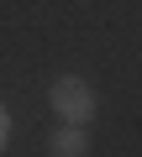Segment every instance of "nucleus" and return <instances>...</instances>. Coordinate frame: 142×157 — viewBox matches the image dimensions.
Wrapping results in <instances>:
<instances>
[{
    "instance_id": "1",
    "label": "nucleus",
    "mask_w": 142,
    "mask_h": 157,
    "mask_svg": "<svg viewBox=\"0 0 142 157\" xmlns=\"http://www.w3.org/2000/svg\"><path fill=\"white\" fill-rule=\"evenodd\" d=\"M47 105L63 115V121H74V126H90V115H95V89L84 84V78H58V84L47 89Z\"/></svg>"
},
{
    "instance_id": "2",
    "label": "nucleus",
    "mask_w": 142,
    "mask_h": 157,
    "mask_svg": "<svg viewBox=\"0 0 142 157\" xmlns=\"http://www.w3.org/2000/svg\"><path fill=\"white\" fill-rule=\"evenodd\" d=\"M47 152H53V157H84V152H90V136H84V126H74V121H68L63 131H53Z\"/></svg>"
},
{
    "instance_id": "3",
    "label": "nucleus",
    "mask_w": 142,
    "mask_h": 157,
    "mask_svg": "<svg viewBox=\"0 0 142 157\" xmlns=\"http://www.w3.org/2000/svg\"><path fill=\"white\" fill-rule=\"evenodd\" d=\"M6 136H11V115L0 110V147H6Z\"/></svg>"
}]
</instances>
